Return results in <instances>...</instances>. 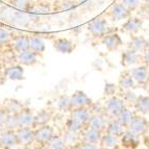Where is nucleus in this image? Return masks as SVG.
Wrapping results in <instances>:
<instances>
[{
    "instance_id": "15",
    "label": "nucleus",
    "mask_w": 149,
    "mask_h": 149,
    "mask_svg": "<svg viewBox=\"0 0 149 149\" xmlns=\"http://www.w3.org/2000/svg\"><path fill=\"white\" fill-rule=\"evenodd\" d=\"M141 24V21L138 18H129L128 20L124 23V25H123V29L127 32L134 33V32H137L140 29Z\"/></svg>"
},
{
    "instance_id": "8",
    "label": "nucleus",
    "mask_w": 149,
    "mask_h": 149,
    "mask_svg": "<svg viewBox=\"0 0 149 149\" xmlns=\"http://www.w3.org/2000/svg\"><path fill=\"white\" fill-rule=\"evenodd\" d=\"M5 76L10 80H22L24 77V70L20 64L8 67L5 70Z\"/></svg>"
},
{
    "instance_id": "38",
    "label": "nucleus",
    "mask_w": 149,
    "mask_h": 149,
    "mask_svg": "<svg viewBox=\"0 0 149 149\" xmlns=\"http://www.w3.org/2000/svg\"><path fill=\"white\" fill-rule=\"evenodd\" d=\"M122 3L128 10H134V8H136L140 4V0H122Z\"/></svg>"
},
{
    "instance_id": "35",
    "label": "nucleus",
    "mask_w": 149,
    "mask_h": 149,
    "mask_svg": "<svg viewBox=\"0 0 149 149\" xmlns=\"http://www.w3.org/2000/svg\"><path fill=\"white\" fill-rule=\"evenodd\" d=\"M48 120H49V115L45 112L40 113L38 116H36L35 117V122L36 123H38V124H45Z\"/></svg>"
},
{
    "instance_id": "39",
    "label": "nucleus",
    "mask_w": 149,
    "mask_h": 149,
    "mask_svg": "<svg viewBox=\"0 0 149 149\" xmlns=\"http://www.w3.org/2000/svg\"><path fill=\"white\" fill-rule=\"evenodd\" d=\"M76 132H70L67 134V136L65 137V141L67 142V143H73V142L76 141Z\"/></svg>"
},
{
    "instance_id": "31",
    "label": "nucleus",
    "mask_w": 149,
    "mask_h": 149,
    "mask_svg": "<svg viewBox=\"0 0 149 149\" xmlns=\"http://www.w3.org/2000/svg\"><path fill=\"white\" fill-rule=\"evenodd\" d=\"M66 141L60 138H55L50 142V149H64Z\"/></svg>"
},
{
    "instance_id": "2",
    "label": "nucleus",
    "mask_w": 149,
    "mask_h": 149,
    "mask_svg": "<svg viewBox=\"0 0 149 149\" xmlns=\"http://www.w3.org/2000/svg\"><path fill=\"white\" fill-rule=\"evenodd\" d=\"M51 12H52V5H51V3L49 1L43 0V1L33 3L31 8L28 12V14H29L31 22H38V21L40 20V17L48 15Z\"/></svg>"
},
{
    "instance_id": "28",
    "label": "nucleus",
    "mask_w": 149,
    "mask_h": 149,
    "mask_svg": "<svg viewBox=\"0 0 149 149\" xmlns=\"http://www.w3.org/2000/svg\"><path fill=\"white\" fill-rule=\"evenodd\" d=\"M117 143H118L117 137L112 134H107V137H104V139H103V145L105 147H107V148H113V147H115L117 145Z\"/></svg>"
},
{
    "instance_id": "16",
    "label": "nucleus",
    "mask_w": 149,
    "mask_h": 149,
    "mask_svg": "<svg viewBox=\"0 0 149 149\" xmlns=\"http://www.w3.org/2000/svg\"><path fill=\"white\" fill-rule=\"evenodd\" d=\"M18 138L17 134H13L10 132H5V134H1V137H0V141L2 143V145H4L5 147H12L16 144Z\"/></svg>"
},
{
    "instance_id": "40",
    "label": "nucleus",
    "mask_w": 149,
    "mask_h": 149,
    "mask_svg": "<svg viewBox=\"0 0 149 149\" xmlns=\"http://www.w3.org/2000/svg\"><path fill=\"white\" fill-rule=\"evenodd\" d=\"M82 149H98L97 146L95 145V143H90V142H87V144L82 147Z\"/></svg>"
},
{
    "instance_id": "3",
    "label": "nucleus",
    "mask_w": 149,
    "mask_h": 149,
    "mask_svg": "<svg viewBox=\"0 0 149 149\" xmlns=\"http://www.w3.org/2000/svg\"><path fill=\"white\" fill-rule=\"evenodd\" d=\"M52 45L57 52L62 54H69L73 52L75 48L74 43L67 38H56L55 40H53Z\"/></svg>"
},
{
    "instance_id": "36",
    "label": "nucleus",
    "mask_w": 149,
    "mask_h": 149,
    "mask_svg": "<svg viewBox=\"0 0 149 149\" xmlns=\"http://www.w3.org/2000/svg\"><path fill=\"white\" fill-rule=\"evenodd\" d=\"M109 134L117 136V134H119L122 132V125L120 124L119 122H114V123H112V124L109 125Z\"/></svg>"
},
{
    "instance_id": "48",
    "label": "nucleus",
    "mask_w": 149,
    "mask_h": 149,
    "mask_svg": "<svg viewBox=\"0 0 149 149\" xmlns=\"http://www.w3.org/2000/svg\"><path fill=\"white\" fill-rule=\"evenodd\" d=\"M146 1H147V3H149V0H146Z\"/></svg>"
},
{
    "instance_id": "1",
    "label": "nucleus",
    "mask_w": 149,
    "mask_h": 149,
    "mask_svg": "<svg viewBox=\"0 0 149 149\" xmlns=\"http://www.w3.org/2000/svg\"><path fill=\"white\" fill-rule=\"evenodd\" d=\"M87 29L94 39H100V38L102 39L105 35H107L109 24H107V21L105 19L99 17L90 21L88 23Z\"/></svg>"
},
{
    "instance_id": "4",
    "label": "nucleus",
    "mask_w": 149,
    "mask_h": 149,
    "mask_svg": "<svg viewBox=\"0 0 149 149\" xmlns=\"http://www.w3.org/2000/svg\"><path fill=\"white\" fill-rule=\"evenodd\" d=\"M10 45H12L13 50L17 53L28 50L29 49V36L24 35V33L15 36L10 41Z\"/></svg>"
},
{
    "instance_id": "20",
    "label": "nucleus",
    "mask_w": 149,
    "mask_h": 149,
    "mask_svg": "<svg viewBox=\"0 0 149 149\" xmlns=\"http://www.w3.org/2000/svg\"><path fill=\"white\" fill-rule=\"evenodd\" d=\"M122 61L125 65H134L137 63L138 61V54L137 51H134L132 49H129L125 51L122 55Z\"/></svg>"
},
{
    "instance_id": "12",
    "label": "nucleus",
    "mask_w": 149,
    "mask_h": 149,
    "mask_svg": "<svg viewBox=\"0 0 149 149\" xmlns=\"http://www.w3.org/2000/svg\"><path fill=\"white\" fill-rule=\"evenodd\" d=\"M10 3L14 10L23 12H29L33 4L32 0H10Z\"/></svg>"
},
{
    "instance_id": "14",
    "label": "nucleus",
    "mask_w": 149,
    "mask_h": 149,
    "mask_svg": "<svg viewBox=\"0 0 149 149\" xmlns=\"http://www.w3.org/2000/svg\"><path fill=\"white\" fill-rule=\"evenodd\" d=\"M123 101L119 98H112L109 99L107 103V109H109V112L113 113V114H119L123 109Z\"/></svg>"
},
{
    "instance_id": "10",
    "label": "nucleus",
    "mask_w": 149,
    "mask_h": 149,
    "mask_svg": "<svg viewBox=\"0 0 149 149\" xmlns=\"http://www.w3.org/2000/svg\"><path fill=\"white\" fill-rule=\"evenodd\" d=\"M29 49L35 51L38 54H41L46 49L45 41L38 36H31V37H29Z\"/></svg>"
},
{
    "instance_id": "17",
    "label": "nucleus",
    "mask_w": 149,
    "mask_h": 149,
    "mask_svg": "<svg viewBox=\"0 0 149 149\" xmlns=\"http://www.w3.org/2000/svg\"><path fill=\"white\" fill-rule=\"evenodd\" d=\"M35 137V134L28 128H22L19 130V132L17 134L18 141H20L21 143H28L30 142Z\"/></svg>"
},
{
    "instance_id": "7",
    "label": "nucleus",
    "mask_w": 149,
    "mask_h": 149,
    "mask_svg": "<svg viewBox=\"0 0 149 149\" xmlns=\"http://www.w3.org/2000/svg\"><path fill=\"white\" fill-rule=\"evenodd\" d=\"M101 42L109 51L117 50L122 44L121 38L117 33H107L101 39Z\"/></svg>"
},
{
    "instance_id": "46",
    "label": "nucleus",
    "mask_w": 149,
    "mask_h": 149,
    "mask_svg": "<svg viewBox=\"0 0 149 149\" xmlns=\"http://www.w3.org/2000/svg\"><path fill=\"white\" fill-rule=\"evenodd\" d=\"M1 134H2V129H1V127H0V136H1Z\"/></svg>"
},
{
    "instance_id": "30",
    "label": "nucleus",
    "mask_w": 149,
    "mask_h": 149,
    "mask_svg": "<svg viewBox=\"0 0 149 149\" xmlns=\"http://www.w3.org/2000/svg\"><path fill=\"white\" fill-rule=\"evenodd\" d=\"M4 122L10 128H17L18 126L21 125L20 121H19V118L15 117V116H10V117H8L4 120Z\"/></svg>"
},
{
    "instance_id": "34",
    "label": "nucleus",
    "mask_w": 149,
    "mask_h": 149,
    "mask_svg": "<svg viewBox=\"0 0 149 149\" xmlns=\"http://www.w3.org/2000/svg\"><path fill=\"white\" fill-rule=\"evenodd\" d=\"M57 107L61 109H67L71 105V100L68 97H61L56 103Z\"/></svg>"
},
{
    "instance_id": "43",
    "label": "nucleus",
    "mask_w": 149,
    "mask_h": 149,
    "mask_svg": "<svg viewBox=\"0 0 149 149\" xmlns=\"http://www.w3.org/2000/svg\"><path fill=\"white\" fill-rule=\"evenodd\" d=\"M145 60L147 63H149V48L147 49V51L145 52Z\"/></svg>"
},
{
    "instance_id": "29",
    "label": "nucleus",
    "mask_w": 149,
    "mask_h": 149,
    "mask_svg": "<svg viewBox=\"0 0 149 149\" xmlns=\"http://www.w3.org/2000/svg\"><path fill=\"white\" fill-rule=\"evenodd\" d=\"M119 120H120L121 123H123V124L130 123V122L132 121V114H130L129 111L123 109L121 112L119 113Z\"/></svg>"
},
{
    "instance_id": "27",
    "label": "nucleus",
    "mask_w": 149,
    "mask_h": 149,
    "mask_svg": "<svg viewBox=\"0 0 149 149\" xmlns=\"http://www.w3.org/2000/svg\"><path fill=\"white\" fill-rule=\"evenodd\" d=\"M89 122H90V126L92 127V128L98 129V130L104 126V120L102 119L100 116H94V117L89 120Z\"/></svg>"
},
{
    "instance_id": "11",
    "label": "nucleus",
    "mask_w": 149,
    "mask_h": 149,
    "mask_svg": "<svg viewBox=\"0 0 149 149\" xmlns=\"http://www.w3.org/2000/svg\"><path fill=\"white\" fill-rule=\"evenodd\" d=\"M70 100H71V105L75 107H84L90 102V98L84 92H75Z\"/></svg>"
},
{
    "instance_id": "37",
    "label": "nucleus",
    "mask_w": 149,
    "mask_h": 149,
    "mask_svg": "<svg viewBox=\"0 0 149 149\" xmlns=\"http://www.w3.org/2000/svg\"><path fill=\"white\" fill-rule=\"evenodd\" d=\"M138 109L142 112H147L149 109V100L147 98H140L138 102Z\"/></svg>"
},
{
    "instance_id": "6",
    "label": "nucleus",
    "mask_w": 149,
    "mask_h": 149,
    "mask_svg": "<svg viewBox=\"0 0 149 149\" xmlns=\"http://www.w3.org/2000/svg\"><path fill=\"white\" fill-rule=\"evenodd\" d=\"M109 15L114 21H121L127 19L130 15V12L123 3H118V4L113 5Z\"/></svg>"
},
{
    "instance_id": "26",
    "label": "nucleus",
    "mask_w": 149,
    "mask_h": 149,
    "mask_svg": "<svg viewBox=\"0 0 149 149\" xmlns=\"http://www.w3.org/2000/svg\"><path fill=\"white\" fill-rule=\"evenodd\" d=\"M145 128V123L142 119H136L134 121H132L130 124V130L134 134H139L142 132Z\"/></svg>"
},
{
    "instance_id": "9",
    "label": "nucleus",
    "mask_w": 149,
    "mask_h": 149,
    "mask_svg": "<svg viewBox=\"0 0 149 149\" xmlns=\"http://www.w3.org/2000/svg\"><path fill=\"white\" fill-rule=\"evenodd\" d=\"M31 22L30 21V17L28 12H23V10H16L13 15L12 20H10V23L15 25H20V26H23V25H27Z\"/></svg>"
},
{
    "instance_id": "33",
    "label": "nucleus",
    "mask_w": 149,
    "mask_h": 149,
    "mask_svg": "<svg viewBox=\"0 0 149 149\" xmlns=\"http://www.w3.org/2000/svg\"><path fill=\"white\" fill-rule=\"evenodd\" d=\"M134 85V78L132 76H123L120 80V86L123 89H129Z\"/></svg>"
},
{
    "instance_id": "23",
    "label": "nucleus",
    "mask_w": 149,
    "mask_h": 149,
    "mask_svg": "<svg viewBox=\"0 0 149 149\" xmlns=\"http://www.w3.org/2000/svg\"><path fill=\"white\" fill-rule=\"evenodd\" d=\"M145 45H146V42H145L144 38L134 37L132 38V42H130V49L134 50V51H140V50H143Z\"/></svg>"
},
{
    "instance_id": "5",
    "label": "nucleus",
    "mask_w": 149,
    "mask_h": 149,
    "mask_svg": "<svg viewBox=\"0 0 149 149\" xmlns=\"http://www.w3.org/2000/svg\"><path fill=\"white\" fill-rule=\"evenodd\" d=\"M38 60H39V54L30 49L19 52L17 54V61L21 66H33L38 63Z\"/></svg>"
},
{
    "instance_id": "19",
    "label": "nucleus",
    "mask_w": 149,
    "mask_h": 149,
    "mask_svg": "<svg viewBox=\"0 0 149 149\" xmlns=\"http://www.w3.org/2000/svg\"><path fill=\"white\" fill-rule=\"evenodd\" d=\"M132 76L137 81H145L148 77V72L145 67H139L132 70Z\"/></svg>"
},
{
    "instance_id": "22",
    "label": "nucleus",
    "mask_w": 149,
    "mask_h": 149,
    "mask_svg": "<svg viewBox=\"0 0 149 149\" xmlns=\"http://www.w3.org/2000/svg\"><path fill=\"white\" fill-rule=\"evenodd\" d=\"M18 118H19L20 124L22 125V126H24V127L30 126V125L35 122V117H33V116H32V115L30 114V113H28V112L21 113V114L18 116Z\"/></svg>"
},
{
    "instance_id": "24",
    "label": "nucleus",
    "mask_w": 149,
    "mask_h": 149,
    "mask_svg": "<svg viewBox=\"0 0 149 149\" xmlns=\"http://www.w3.org/2000/svg\"><path fill=\"white\" fill-rule=\"evenodd\" d=\"M13 39V36L10 33V31L6 28L0 27V45H4L10 43Z\"/></svg>"
},
{
    "instance_id": "41",
    "label": "nucleus",
    "mask_w": 149,
    "mask_h": 149,
    "mask_svg": "<svg viewBox=\"0 0 149 149\" xmlns=\"http://www.w3.org/2000/svg\"><path fill=\"white\" fill-rule=\"evenodd\" d=\"M10 105H12V107H10V109L12 111V112H15V111H17V109L20 107V105L18 104L17 102H12Z\"/></svg>"
},
{
    "instance_id": "44",
    "label": "nucleus",
    "mask_w": 149,
    "mask_h": 149,
    "mask_svg": "<svg viewBox=\"0 0 149 149\" xmlns=\"http://www.w3.org/2000/svg\"><path fill=\"white\" fill-rule=\"evenodd\" d=\"M73 149H82V147H74Z\"/></svg>"
},
{
    "instance_id": "47",
    "label": "nucleus",
    "mask_w": 149,
    "mask_h": 149,
    "mask_svg": "<svg viewBox=\"0 0 149 149\" xmlns=\"http://www.w3.org/2000/svg\"><path fill=\"white\" fill-rule=\"evenodd\" d=\"M46 1H49L50 2V1H54V0H46Z\"/></svg>"
},
{
    "instance_id": "25",
    "label": "nucleus",
    "mask_w": 149,
    "mask_h": 149,
    "mask_svg": "<svg viewBox=\"0 0 149 149\" xmlns=\"http://www.w3.org/2000/svg\"><path fill=\"white\" fill-rule=\"evenodd\" d=\"M75 8H76V3L74 1H72V0H64V1L58 2L57 10H61V12H67V10H72Z\"/></svg>"
},
{
    "instance_id": "21",
    "label": "nucleus",
    "mask_w": 149,
    "mask_h": 149,
    "mask_svg": "<svg viewBox=\"0 0 149 149\" xmlns=\"http://www.w3.org/2000/svg\"><path fill=\"white\" fill-rule=\"evenodd\" d=\"M85 139H86V141L90 142V143H96V142L100 139L99 130L90 127V128L87 129L85 132Z\"/></svg>"
},
{
    "instance_id": "18",
    "label": "nucleus",
    "mask_w": 149,
    "mask_h": 149,
    "mask_svg": "<svg viewBox=\"0 0 149 149\" xmlns=\"http://www.w3.org/2000/svg\"><path fill=\"white\" fill-rule=\"evenodd\" d=\"M72 119L76 120V121H78L79 123L84 124L85 122H87L90 120V113L85 109H79L73 113Z\"/></svg>"
},
{
    "instance_id": "42",
    "label": "nucleus",
    "mask_w": 149,
    "mask_h": 149,
    "mask_svg": "<svg viewBox=\"0 0 149 149\" xmlns=\"http://www.w3.org/2000/svg\"><path fill=\"white\" fill-rule=\"evenodd\" d=\"M4 120H5V118H4V113L0 111V124H1V123H3V122H4Z\"/></svg>"
},
{
    "instance_id": "13",
    "label": "nucleus",
    "mask_w": 149,
    "mask_h": 149,
    "mask_svg": "<svg viewBox=\"0 0 149 149\" xmlns=\"http://www.w3.org/2000/svg\"><path fill=\"white\" fill-rule=\"evenodd\" d=\"M52 136H53V130L48 126H44V127H42V128H40L35 134L36 139L41 142L49 141V140L52 138Z\"/></svg>"
},
{
    "instance_id": "45",
    "label": "nucleus",
    "mask_w": 149,
    "mask_h": 149,
    "mask_svg": "<svg viewBox=\"0 0 149 149\" xmlns=\"http://www.w3.org/2000/svg\"><path fill=\"white\" fill-rule=\"evenodd\" d=\"M3 26V24H2V22H1V21H0V27H2Z\"/></svg>"
},
{
    "instance_id": "32",
    "label": "nucleus",
    "mask_w": 149,
    "mask_h": 149,
    "mask_svg": "<svg viewBox=\"0 0 149 149\" xmlns=\"http://www.w3.org/2000/svg\"><path fill=\"white\" fill-rule=\"evenodd\" d=\"M81 126H82L81 123H79V122L76 121V120L72 119V118H71V120H70L69 123H68V128H69L70 132H78L80 129H81Z\"/></svg>"
}]
</instances>
